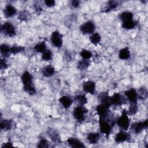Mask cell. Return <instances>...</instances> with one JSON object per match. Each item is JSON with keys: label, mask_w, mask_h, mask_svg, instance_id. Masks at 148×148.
I'll return each instance as SVG.
<instances>
[{"label": "cell", "mask_w": 148, "mask_h": 148, "mask_svg": "<svg viewBox=\"0 0 148 148\" xmlns=\"http://www.w3.org/2000/svg\"><path fill=\"white\" fill-rule=\"evenodd\" d=\"M117 124L122 130L127 131L129 128L130 125V120L125 110H123L121 115L118 118Z\"/></svg>", "instance_id": "obj_1"}, {"label": "cell", "mask_w": 148, "mask_h": 148, "mask_svg": "<svg viewBox=\"0 0 148 148\" xmlns=\"http://www.w3.org/2000/svg\"><path fill=\"white\" fill-rule=\"evenodd\" d=\"M1 30L5 35L9 37H13L16 34L14 26L10 22H5L1 26Z\"/></svg>", "instance_id": "obj_2"}, {"label": "cell", "mask_w": 148, "mask_h": 148, "mask_svg": "<svg viewBox=\"0 0 148 148\" xmlns=\"http://www.w3.org/2000/svg\"><path fill=\"white\" fill-rule=\"evenodd\" d=\"M99 124L101 132L108 136L112 132V125L108 121H106V119H99Z\"/></svg>", "instance_id": "obj_3"}, {"label": "cell", "mask_w": 148, "mask_h": 148, "mask_svg": "<svg viewBox=\"0 0 148 148\" xmlns=\"http://www.w3.org/2000/svg\"><path fill=\"white\" fill-rule=\"evenodd\" d=\"M86 113L87 110L84 107L78 106L73 109V116L78 121H83L85 119V114Z\"/></svg>", "instance_id": "obj_4"}, {"label": "cell", "mask_w": 148, "mask_h": 148, "mask_svg": "<svg viewBox=\"0 0 148 148\" xmlns=\"http://www.w3.org/2000/svg\"><path fill=\"white\" fill-rule=\"evenodd\" d=\"M51 42L53 45L57 48H60L62 45V35L57 31H55L52 32L50 37Z\"/></svg>", "instance_id": "obj_5"}, {"label": "cell", "mask_w": 148, "mask_h": 148, "mask_svg": "<svg viewBox=\"0 0 148 148\" xmlns=\"http://www.w3.org/2000/svg\"><path fill=\"white\" fill-rule=\"evenodd\" d=\"M80 29L84 34H93L95 29V25L92 21H88L81 25Z\"/></svg>", "instance_id": "obj_6"}, {"label": "cell", "mask_w": 148, "mask_h": 148, "mask_svg": "<svg viewBox=\"0 0 148 148\" xmlns=\"http://www.w3.org/2000/svg\"><path fill=\"white\" fill-rule=\"evenodd\" d=\"M148 125L147 120H146L144 121L135 122L132 123L131 125V130L135 134L140 133L143 129L146 128Z\"/></svg>", "instance_id": "obj_7"}, {"label": "cell", "mask_w": 148, "mask_h": 148, "mask_svg": "<svg viewBox=\"0 0 148 148\" xmlns=\"http://www.w3.org/2000/svg\"><path fill=\"white\" fill-rule=\"evenodd\" d=\"M109 108V107L103 103H101L97 106L96 111L99 117V119L106 118V117L108 116Z\"/></svg>", "instance_id": "obj_8"}, {"label": "cell", "mask_w": 148, "mask_h": 148, "mask_svg": "<svg viewBox=\"0 0 148 148\" xmlns=\"http://www.w3.org/2000/svg\"><path fill=\"white\" fill-rule=\"evenodd\" d=\"M130 134L127 133L125 131L121 130L116 134L114 140L117 143H122L130 139Z\"/></svg>", "instance_id": "obj_9"}, {"label": "cell", "mask_w": 148, "mask_h": 148, "mask_svg": "<svg viewBox=\"0 0 148 148\" xmlns=\"http://www.w3.org/2000/svg\"><path fill=\"white\" fill-rule=\"evenodd\" d=\"M83 90L88 94H94L95 91V83L93 81H87L83 84Z\"/></svg>", "instance_id": "obj_10"}, {"label": "cell", "mask_w": 148, "mask_h": 148, "mask_svg": "<svg viewBox=\"0 0 148 148\" xmlns=\"http://www.w3.org/2000/svg\"><path fill=\"white\" fill-rule=\"evenodd\" d=\"M66 142L71 147L73 148H83L86 147L82 141L76 138L70 137L67 139Z\"/></svg>", "instance_id": "obj_11"}, {"label": "cell", "mask_w": 148, "mask_h": 148, "mask_svg": "<svg viewBox=\"0 0 148 148\" xmlns=\"http://www.w3.org/2000/svg\"><path fill=\"white\" fill-rule=\"evenodd\" d=\"M124 94L130 103H137V94L135 88H130L124 92Z\"/></svg>", "instance_id": "obj_12"}, {"label": "cell", "mask_w": 148, "mask_h": 148, "mask_svg": "<svg viewBox=\"0 0 148 148\" xmlns=\"http://www.w3.org/2000/svg\"><path fill=\"white\" fill-rule=\"evenodd\" d=\"M16 13H17V9L14 6H13L10 4L7 5L3 10L4 16L6 18L11 17L14 15H15Z\"/></svg>", "instance_id": "obj_13"}, {"label": "cell", "mask_w": 148, "mask_h": 148, "mask_svg": "<svg viewBox=\"0 0 148 148\" xmlns=\"http://www.w3.org/2000/svg\"><path fill=\"white\" fill-rule=\"evenodd\" d=\"M111 105L115 106H119L122 105L124 99L122 95L119 93H114L112 96L110 97Z\"/></svg>", "instance_id": "obj_14"}, {"label": "cell", "mask_w": 148, "mask_h": 148, "mask_svg": "<svg viewBox=\"0 0 148 148\" xmlns=\"http://www.w3.org/2000/svg\"><path fill=\"white\" fill-rule=\"evenodd\" d=\"M98 99L101 102V103H103L108 107H110L111 105L110 97L108 95L107 92H101L98 95Z\"/></svg>", "instance_id": "obj_15"}, {"label": "cell", "mask_w": 148, "mask_h": 148, "mask_svg": "<svg viewBox=\"0 0 148 148\" xmlns=\"http://www.w3.org/2000/svg\"><path fill=\"white\" fill-rule=\"evenodd\" d=\"M58 101L60 103L62 104L65 109L69 108L73 103V101L71 98L66 95H64L60 97L58 99Z\"/></svg>", "instance_id": "obj_16"}, {"label": "cell", "mask_w": 148, "mask_h": 148, "mask_svg": "<svg viewBox=\"0 0 148 148\" xmlns=\"http://www.w3.org/2000/svg\"><path fill=\"white\" fill-rule=\"evenodd\" d=\"M21 80L24 85L32 84V76L28 71H25L21 76Z\"/></svg>", "instance_id": "obj_17"}, {"label": "cell", "mask_w": 148, "mask_h": 148, "mask_svg": "<svg viewBox=\"0 0 148 148\" xmlns=\"http://www.w3.org/2000/svg\"><path fill=\"white\" fill-rule=\"evenodd\" d=\"M48 135L51 138L53 142L54 143H60L61 142V138L57 132L54 130H49L47 131Z\"/></svg>", "instance_id": "obj_18"}, {"label": "cell", "mask_w": 148, "mask_h": 148, "mask_svg": "<svg viewBox=\"0 0 148 148\" xmlns=\"http://www.w3.org/2000/svg\"><path fill=\"white\" fill-rule=\"evenodd\" d=\"M54 72H55L54 68L51 65H48L47 66H45L42 70V75L44 76L47 77L53 76L54 75Z\"/></svg>", "instance_id": "obj_19"}, {"label": "cell", "mask_w": 148, "mask_h": 148, "mask_svg": "<svg viewBox=\"0 0 148 148\" xmlns=\"http://www.w3.org/2000/svg\"><path fill=\"white\" fill-rule=\"evenodd\" d=\"M119 57L121 60H128L130 57V51L127 47L121 49L119 53Z\"/></svg>", "instance_id": "obj_20"}, {"label": "cell", "mask_w": 148, "mask_h": 148, "mask_svg": "<svg viewBox=\"0 0 148 148\" xmlns=\"http://www.w3.org/2000/svg\"><path fill=\"white\" fill-rule=\"evenodd\" d=\"M136 94H137L138 98L142 101L146 100L148 96L147 91L145 87L139 88L136 91Z\"/></svg>", "instance_id": "obj_21"}, {"label": "cell", "mask_w": 148, "mask_h": 148, "mask_svg": "<svg viewBox=\"0 0 148 148\" xmlns=\"http://www.w3.org/2000/svg\"><path fill=\"white\" fill-rule=\"evenodd\" d=\"M99 138V134L97 132H90L87 135V140L91 144H95Z\"/></svg>", "instance_id": "obj_22"}, {"label": "cell", "mask_w": 148, "mask_h": 148, "mask_svg": "<svg viewBox=\"0 0 148 148\" xmlns=\"http://www.w3.org/2000/svg\"><path fill=\"white\" fill-rule=\"evenodd\" d=\"M133 17H134V16H133L132 13L131 12H128V11L122 12L119 16V18L122 21V22L132 20Z\"/></svg>", "instance_id": "obj_23"}, {"label": "cell", "mask_w": 148, "mask_h": 148, "mask_svg": "<svg viewBox=\"0 0 148 148\" xmlns=\"http://www.w3.org/2000/svg\"><path fill=\"white\" fill-rule=\"evenodd\" d=\"M119 5V2L117 1H109L107 3L106 8L104 9V12H109L117 8Z\"/></svg>", "instance_id": "obj_24"}, {"label": "cell", "mask_w": 148, "mask_h": 148, "mask_svg": "<svg viewBox=\"0 0 148 148\" xmlns=\"http://www.w3.org/2000/svg\"><path fill=\"white\" fill-rule=\"evenodd\" d=\"M31 17V14L27 11V10H23L20 12V13L18 15V19L22 21H27L29 20H30Z\"/></svg>", "instance_id": "obj_25"}, {"label": "cell", "mask_w": 148, "mask_h": 148, "mask_svg": "<svg viewBox=\"0 0 148 148\" xmlns=\"http://www.w3.org/2000/svg\"><path fill=\"white\" fill-rule=\"evenodd\" d=\"M137 25V23L135 21L130 20L122 23V28L126 29H131L134 28Z\"/></svg>", "instance_id": "obj_26"}, {"label": "cell", "mask_w": 148, "mask_h": 148, "mask_svg": "<svg viewBox=\"0 0 148 148\" xmlns=\"http://www.w3.org/2000/svg\"><path fill=\"white\" fill-rule=\"evenodd\" d=\"M12 126V122L9 120H3L1 122V128L2 130L8 131L11 129Z\"/></svg>", "instance_id": "obj_27"}, {"label": "cell", "mask_w": 148, "mask_h": 148, "mask_svg": "<svg viewBox=\"0 0 148 148\" xmlns=\"http://www.w3.org/2000/svg\"><path fill=\"white\" fill-rule=\"evenodd\" d=\"M0 51L1 54L5 57H8L10 53V47L6 44H2L0 46Z\"/></svg>", "instance_id": "obj_28"}, {"label": "cell", "mask_w": 148, "mask_h": 148, "mask_svg": "<svg viewBox=\"0 0 148 148\" xmlns=\"http://www.w3.org/2000/svg\"><path fill=\"white\" fill-rule=\"evenodd\" d=\"M90 65V62L88 60L83 59L78 62L77 68L80 70H84L87 69Z\"/></svg>", "instance_id": "obj_29"}, {"label": "cell", "mask_w": 148, "mask_h": 148, "mask_svg": "<svg viewBox=\"0 0 148 148\" xmlns=\"http://www.w3.org/2000/svg\"><path fill=\"white\" fill-rule=\"evenodd\" d=\"M46 50V45L45 41L36 44L34 46V50L38 53H43Z\"/></svg>", "instance_id": "obj_30"}, {"label": "cell", "mask_w": 148, "mask_h": 148, "mask_svg": "<svg viewBox=\"0 0 148 148\" xmlns=\"http://www.w3.org/2000/svg\"><path fill=\"white\" fill-rule=\"evenodd\" d=\"M23 89L27 93H28L30 95H33L36 92V90L34 86L33 85V83L27 85H24Z\"/></svg>", "instance_id": "obj_31"}, {"label": "cell", "mask_w": 148, "mask_h": 148, "mask_svg": "<svg viewBox=\"0 0 148 148\" xmlns=\"http://www.w3.org/2000/svg\"><path fill=\"white\" fill-rule=\"evenodd\" d=\"M75 99L77 103L80 105V106H83L87 103V99L86 97L83 94L77 95L75 97Z\"/></svg>", "instance_id": "obj_32"}, {"label": "cell", "mask_w": 148, "mask_h": 148, "mask_svg": "<svg viewBox=\"0 0 148 148\" xmlns=\"http://www.w3.org/2000/svg\"><path fill=\"white\" fill-rule=\"evenodd\" d=\"M101 39V35L97 32L92 34V35L90 37V42L95 45H97V44H98L100 42Z\"/></svg>", "instance_id": "obj_33"}, {"label": "cell", "mask_w": 148, "mask_h": 148, "mask_svg": "<svg viewBox=\"0 0 148 148\" xmlns=\"http://www.w3.org/2000/svg\"><path fill=\"white\" fill-rule=\"evenodd\" d=\"M53 58V53L50 50H46L42 56V58L44 61H50Z\"/></svg>", "instance_id": "obj_34"}, {"label": "cell", "mask_w": 148, "mask_h": 148, "mask_svg": "<svg viewBox=\"0 0 148 148\" xmlns=\"http://www.w3.org/2000/svg\"><path fill=\"white\" fill-rule=\"evenodd\" d=\"M80 55L84 60H89L92 56L91 52L86 49H83L80 53Z\"/></svg>", "instance_id": "obj_35"}, {"label": "cell", "mask_w": 148, "mask_h": 148, "mask_svg": "<svg viewBox=\"0 0 148 148\" xmlns=\"http://www.w3.org/2000/svg\"><path fill=\"white\" fill-rule=\"evenodd\" d=\"M138 106L137 103H130V106L129 107L128 113L131 115H134L136 114L138 112Z\"/></svg>", "instance_id": "obj_36"}, {"label": "cell", "mask_w": 148, "mask_h": 148, "mask_svg": "<svg viewBox=\"0 0 148 148\" xmlns=\"http://www.w3.org/2000/svg\"><path fill=\"white\" fill-rule=\"evenodd\" d=\"M24 50V47L20 46H14L10 47V53L13 54H16L17 53H21Z\"/></svg>", "instance_id": "obj_37"}, {"label": "cell", "mask_w": 148, "mask_h": 148, "mask_svg": "<svg viewBox=\"0 0 148 148\" xmlns=\"http://www.w3.org/2000/svg\"><path fill=\"white\" fill-rule=\"evenodd\" d=\"M37 147H42H42H45V148L48 147H49L48 141L45 138L42 137L40 139V140L39 142V143H38Z\"/></svg>", "instance_id": "obj_38"}, {"label": "cell", "mask_w": 148, "mask_h": 148, "mask_svg": "<svg viewBox=\"0 0 148 148\" xmlns=\"http://www.w3.org/2000/svg\"><path fill=\"white\" fill-rule=\"evenodd\" d=\"M8 67V65L5 59L1 58L0 61V68L2 70L6 69Z\"/></svg>", "instance_id": "obj_39"}, {"label": "cell", "mask_w": 148, "mask_h": 148, "mask_svg": "<svg viewBox=\"0 0 148 148\" xmlns=\"http://www.w3.org/2000/svg\"><path fill=\"white\" fill-rule=\"evenodd\" d=\"M34 9L36 11V13H39L40 14L41 13V12L42 11V6L40 5V4H38V3H35L34 5Z\"/></svg>", "instance_id": "obj_40"}, {"label": "cell", "mask_w": 148, "mask_h": 148, "mask_svg": "<svg viewBox=\"0 0 148 148\" xmlns=\"http://www.w3.org/2000/svg\"><path fill=\"white\" fill-rule=\"evenodd\" d=\"M45 5L49 7V8H51V7H53L55 5V1L54 0H46L45 1Z\"/></svg>", "instance_id": "obj_41"}, {"label": "cell", "mask_w": 148, "mask_h": 148, "mask_svg": "<svg viewBox=\"0 0 148 148\" xmlns=\"http://www.w3.org/2000/svg\"><path fill=\"white\" fill-rule=\"evenodd\" d=\"M80 4V2L79 1H72L71 2V5L73 7V8H77L79 6Z\"/></svg>", "instance_id": "obj_42"}, {"label": "cell", "mask_w": 148, "mask_h": 148, "mask_svg": "<svg viewBox=\"0 0 148 148\" xmlns=\"http://www.w3.org/2000/svg\"><path fill=\"white\" fill-rule=\"evenodd\" d=\"M13 147V145L10 142H7L6 143H4L2 146V147Z\"/></svg>", "instance_id": "obj_43"}]
</instances>
